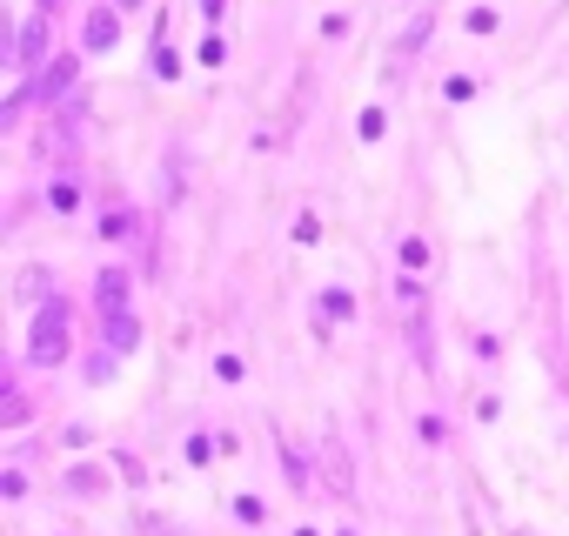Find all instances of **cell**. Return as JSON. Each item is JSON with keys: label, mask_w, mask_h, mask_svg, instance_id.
Returning <instances> with one entry per match:
<instances>
[{"label": "cell", "mask_w": 569, "mask_h": 536, "mask_svg": "<svg viewBox=\"0 0 569 536\" xmlns=\"http://www.w3.org/2000/svg\"><path fill=\"white\" fill-rule=\"evenodd\" d=\"M27 362H34V369H54V362H67V302H54V295H47L41 315H34V335H27Z\"/></svg>", "instance_id": "obj_1"}, {"label": "cell", "mask_w": 569, "mask_h": 536, "mask_svg": "<svg viewBox=\"0 0 569 536\" xmlns=\"http://www.w3.org/2000/svg\"><path fill=\"white\" fill-rule=\"evenodd\" d=\"M315 483L329 496H349L355 490V463H349V449H342V436H322V456H315Z\"/></svg>", "instance_id": "obj_2"}, {"label": "cell", "mask_w": 569, "mask_h": 536, "mask_svg": "<svg viewBox=\"0 0 569 536\" xmlns=\"http://www.w3.org/2000/svg\"><path fill=\"white\" fill-rule=\"evenodd\" d=\"M74 74H81V54H61V61L47 67L41 81H34V108H54V101H67V88H74Z\"/></svg>", "instance_id": "obj_3"}, {"label": "cell", "mask_w": 569, "mask_h": 536, "mask_svg": "<svg viewBox=\"0 0 569 536\" xmlns=\"http://www.w3.org/2000/svg\"><path fill=\"white\" fill-rule=\"evenodd\" d=\"M94 309L101 315L128 309V268H101V275H94Z\"/></svg>", "instance_id": "obj_4"}, {"label": "cell", "mask_w": 569, "mask_h": 536, "mask_svg": "<svg viewBox=\"0 0 569 536\" xmlns=\"http://www.w3.org/2000/svg\"><path fill=\"white\" fill-rule=\"evenodd\" d=\"M429 27H436V14H416V21L402 27V41H395V67H409L422 54V41H429Z\"/></svg>", "instance_id": "obj_5"}, {"label": "cell", "mask_w": 569, "mask_h": 536, "mask_svg": "<svg viewBox=\"0 0 569 536\" xmlns=\"http://www.w3.org/2000/svg\"><path fill=\"white\" fill-rule=\"evenodd\" d=\"M41 54H47V21H41V14H34V21H27L21 34H14V61H27V67H34V61H41Z\"/></svg>", "instance_id": "obj_6"}, {"label": "cell", "mask_w": 569, "mask_h": 536, "mask_svg": "<svg viewBox=\"0 0 569 536\" xmlns=\"http://www.w3.org/2000/svg\"><path fill=\"white\" fill-rule=\"evenodd\" d=\"M81 41H88L94 54H108V47H114V14H108V7H94L88 21H81Z\"/></svg>", "instance_id": "obj_7"}, {"label": "cell", "mask_w": 569, "mask_h": 536, "mask_svg": "<svg viewBox=\"0 0 569 536\" xmlns=\"http://www.w3.org/2000/svg\"><path fill=\"white\" fill-rule=\"evenodd\" d=\"M108 342H114V349H141V322H134L128 309L108 315Z\"/></svg>", "instance_id": "obj_8"}, {"label": "cell", "mask_w": 569, "mask_h": 536, "mask_svg": "<svg viewBox=\"0 0 569 536\" xmlns=\"http://www.w3.org/2000/svg\"><path fill=\"white\" fill-rule=\"evenodd\" d=\"M322 315H329V322H355V295L349 289H329V295H322Z\"/></svg>", "instance_id": "obj_9"}, {"label": "cell", "mask_w": 569, "mask_h": 536, "mask_svg": "<svg viewBox=\"0 0 569 536\" xmlns=\"http://www.w3.org/2000/svg\"><path fill=\"white\" fill-rule=\"evenodd\" d=\"M395 262H402V268H422V262H429V242H422V235H402Z\"/></svg>", "instance_id": "obj_10"}, {"label": "cell", "mask_w": 569, "mask_h": 536, "mask_svg": "<svg viewBox=\"0 0 569 536\" xmlns=\"http://www.w3.org/2000/svg\"><path fill=\"white\" fill-rule=\"evenodd\" d=\"M47 201H54L61 215H74V208H81V195H74V181H54V195H47Z\"/></svg>", "instance_id": "obj_11"}, {"label": "cell", "mask_w": 569, "mask_h": 536, "mask_svg": "<svg viewBox=\"0 0 569 536\" xmlns=\"http://www.w3.org/2000/svg\"><path fill=\"white\" fill-rule=\"evenodd\" d=\"M395 302H402L409 315H422V282H395Z\"/></svg>", "instance_id": "obj_12"}, {"label": "cell", "mask_w": 569, "mask_h": 536, "mask_svg": "<svg viewBox=\"0 0 569 536\" xmlns=\"http://www.w3.org/2000/svg\"><path fill=\"white\" fill-rule=\"evenodd\" d=\"M67 490H81V496H94V490H101V469H74V476H67Z\"/></svg>", "instance_id": "obj_13"}, {"label": "cell", "mask_w": 569, "mask_h": 536, "mask_svg": "<svg viewBox=\"0 0 569 536\" xmlns=\"http://www.w3.org/2000/svg\"><path fill=\"white\" fill-rule=\"evenodd\" d=\"M282 463H288V483L302 490V483H308V463H302V456H295V449H282Z\"/></svg>", "instance_id": "obj_14"}, {"label": "cell", "mask_w": 569, "mask_h": 536, "mask_svg": "<svg viewBox=\"0 0 569 536\" xmlns=\"http://www.w3.org/2000/svg\"><path fill=\"white\" fill-rule=\"evenodd\" d=\"M128 228H134V222H128V208H114L108 222H101V235H114V242H121V235H128Z\"/></svg>", "instance_id": "obj_15"}, {"label": "cell", "mask_w": 569, "mask_h": 536, "mask_svg": "<svg viewBox=\"0 0 569 536\" xmlns=\"http://www.w3.org/2000/svg\"><path fill=\"white\" fill-rule=\"evenodd\" d=\"M221 7H228V0H201V14H208V21H221Z\"/></svg>", "instance_id": "obj_16"}, {"label": "cell", "mask_w": 569, "mask_h": 536, "mask_svg": "<svg viewBox=\"0 0 569 536\" xmlns=\"http://www.w3.org/2000/svg\"><path fill=\"white\" fill-rule=\"evenodd\" d=\"M34 7H41V14H47V7H61V0H34Z\"/></svg>", "instance_id": "obj_17"}, {"label": "cell", "mask_w": 569, "mask_h": 536, "mask_svg": "<svg viewBox=\"0 0 569 536\" xmlns=\"http://www.w3.org/2000/svg\"><path fill=\"white\" fill-rule=\"evenodd\" d=\"M114 7H141V0H114Z\"/></svg>", "instance_id": "obj_18"}]
</instances>
